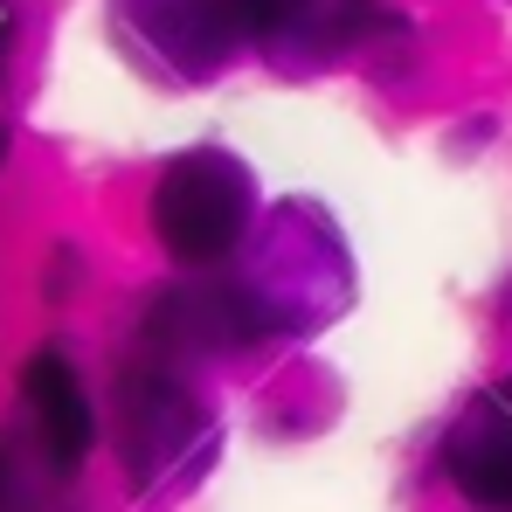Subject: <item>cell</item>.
Here are the masks:
<instances>
[{"mask_svg": "<svg viewBox=\"0 0 512 512\" xmlns=\"http://www.w3.org/2000/svg\"><path fill=\"white\" fill-rule=\"evenodd\" d=\"M443 464L464 485V499L512 512V374L464 402V416L450 423V443H443Z\"/></svg>", "mask_w": 512, "mask_h": 512, "instance_id": "cell-5", "label": "cell"}, {"mask_svg": "<svg viewBox=\"0 0 512 512\" xmlns=\"http://www.w3.org/2000/svg\"><path fill=\"white\" fill-rule=\"evenodd\" d=\"M243 14L250 42L277 63H319L374 21V0H243Z\"/></svg>", "mask_w": 512, "mask_h": 512, "instance_id": "cell-6", "label": "cell"}, {"mask_svg": "<svg viewBox=\"0 0 512 512\" xmlns=\"http://www.w3.org/2000/svg\"><path fill=\"white\" fill-rule=\"evenodd\" d=\"M21 409H28V436L42 450V464L56 478H70L90 457V436H97V416H90V395L77 381V367L49 346L21 367Z\"/></svg>", "mask_w": 512, "mask_h": 512, "instance_id": "cell-4", "label": "cell"}, {"mask_svg": "<svg viewBox=\"0 0 512 512\" xmlns=\"http://www.w3.org/2000/svg\"><path fill=\"white\" fill-rule=\"evenodd\" d=\"M0 153H7V139H0Z\"/></svg>", "mask_w": 512, "mask_h": 512, "instance_id": "cell-8", "label": "cell"}, {"mask_svg": "<svg viewBox=\"0 0 512 512\" xmlns=\"http://www.w3.org/2000/svg\"><path fill=\"white\" fill-rule=\"evenodd\" d=\"M118 21L153 63H167L180 77H208L250 35L243 0H118Z\"/></svg>", "mask_w": 512, "mask_h": 512, "instance_id": "cell-3", "label": "cell"}, {"mask_svg": "<svg viewBox=\"0 0 512 512\" xmlns=\"http://www.w3.org/2000/svg\"><path fill=\"white\" fill-rule=\"evenodd\" d=\"M256 222V180L236 153H180L153 187V236L180 263H222Z\"/></svg>", "mask_w": 512, "mask_h": 512, "instance_id": "cell-2", "label": "cell"}, {"mask_svg": "<svg viewBox=\"0 0 512 512\" xmlns=\"http://www.w3.org/2000/svg\"><path fill=\"white\" fill-rule=\"evenodd\" d=\"M118 457L139 492H167L208 471L215 423L208 409L180 388V374L160 360H132L118 374Z\"/></svg>", "mask_w": 512, "mask_h": 512, "instance_id": "cell-1", "label": "cell"}, {"mask_svg": "<svg viewBox=\"0 0 512 512\" xmlns=\"http://www.w3.org/2000/svg\"><path fill=\"white\" fill-rule=\"evenodd\" d=\"M7 35H14V14H7V0H0V49H7Z\"/></svg>", "mask_w": 512, "mask_h": 512, "instance_id": "cell-7", "label": "cell"}]
</instances>
